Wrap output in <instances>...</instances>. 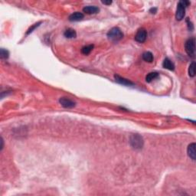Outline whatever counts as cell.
Returning <instances> with one entry per match:
<instances>
[{
    "instance_id": "obj_1",
    "label": "cell",
    "mask_w": 196,
    "mask_h": 196,
    "mask_svg": "<svg viewBox=\"0 0 196 196\" xmlns=\"http://www.w3.org/2000/svg\"><path fill=\"white\" fill-rule=\"evenodd\" d=\"M129 144L134 149H141L144 145V140L140 135L132 134L129 137Z\"/></svg>"
},
{
    "instance_id": "obj_2",
    "label": "cell",
    "mask_w": 196,
    "mask_h": 196,
    "mask_svg": "<svg viewBox=\"0 0 196 196\" xmlns=\"http://www.w3.org/2000/svg\"><path fill=\"white\" fill-rule=\"evenodd\" d=\"M107 38L110 41L113 42H117L124 38V34L119 28L114 27L111 29L107 33Z\"/></svg>"
},
{
    "instance_id": "obj_3",
    "label": "cell",
    "mask_w": 196,
    "mask_h": 196,
    "mask_svg": "<svg viewBox=\"0 0 196 196\" xmlns=\"http://www.w3.org/2000/svg\"><path fill=\"white\" fill-rule=\"evenodd\" d=\"M190 2L188 1H180L177 6V9H176V18L177 20L181 21L184 18L185 14V8L189 6Z\"/></svg>"
},
{
    "instance_id": "obj_4",
    "label": "cell",
    "mask_w": 196,
    "mask_h": 196,
    "mask_svg": "<svg viewBox=\"0 0 196 196\" xmlns=\"http://www.w3.org/2000/svg\"><path fill=\"white\" fill-rule=\"evenodd\" d=\"M185 51L189 57L194 58L195 55V39L194 38H190L185 44Z\"/></svg>"
},
{
    "instance_id": "obj_5",
    "label": "cell",
    "mask_w": 196,
    "mask_h": 196,
    "mask_svg": "<svg viewBox=\"0 0 196 196\" xmlns=\"http://www.w3.org/2000/svg\"><path fill=\"white\" fill-rule=\"evenodd\" d=\"M147 38V32L144 29H139L135 35V40L139 43H143Z\"/></svg>"
},
{
    "instance_id": "obj_6",
    "label": "cell",
    "mask_w": 196,
    "mask_h": 196,
    "mask_svg": "<svg viewBox=\"0 0 196 196\" xmlns=\"http://www.w3.org/2000/svg\"><path fill=\"white\" fill-rule=\"evenodd\" d=\"M59 102H60V104H61L62 107H64V108H73L76 105L75 102H74L71 99L67 97H61Z\"/></svg>"
},
{
    "instance_id": "obj_7",
    "label": "cell",
    "mask_w": 196,
    "mask_h": 196,
    "mask_svg": "<svg viewBox=\"0 0 196 196\" xmlns=\"http://www.w3.org/2000/svg\"><path fill=\"white\" fill-rule=\"evenodd\" d=\"M196 144L195 143H191L190 145H189L187 148V153L188 156L190 157L193 161H195L196 159Z\"/></svg>"
},
{
    "instance_id": "obj_8",
    "label": "cell",
    "mask_w": 196,
    "mask_h": 196,
    "mask_svg": "<svg viewBox=\"0 0 196 196\" xmlns=\"http://www.w3.org/2000/svg\"><path fill=\"white\" fill-rule=\"evenodd\" d=\"M114 78H115V80H116L117 83H119V84H123V85H125V86L133 85V82H131L130 80H127L126 78H122V77L119 76V75H115Z\"/></svg>"
},
{
    "instance_id": "obj_9",
    "label": "cell",
    "mask_w": 196,
    "mask_h": 196,
    "mask_svg": "<svg viewBox=\"0 0 196 196\" xmlns=\"http://www.w3.org/2000/svg\"><path fill=\"white\" fill-rule=\"evenodd\" d=\"M99 11H100L99 8L97 7V6H85V7L83 9V12L85 13H87V14H88V15L96 14V13H97Z\"/></svg>"
},
{
    "instance_id": "obj_10",
    "label": "cell",
    "mask_w": 196,
    "mask_h": 196,
    "mask_svg": "<svg viewBox=\"0 0 196 196\" xmlns=\"http://www.w3.org/2000/svg\"><path fill=\"white\" fill-rule=\"evenodd\" d=\"M84 18V14L79 12L73 13L69 16V20L71 22H78V21L82 20Z\"/></svg>"
},
{
    "instance_id": "obj_11",
    "label": "cell",
    "mask_w": 196,
    "mask_h": 196,
    "mask_svg": "<svg viewBox=\"0 0 196 196\" xmlns=\"http://www.w3.org/2000/svg\"><path fill=\"white\" fill-rule=\"evenodd\" d=\"M162 66H163L164 68L169 70V71H174L175 70L174 64H173V62L168 58H166L165 60L163 61Z\"/></svg>"
},
{
    "instance_id": "obj_12",
    "label": "cell",
    "mask_w": 196,
    "mask_h": 196,
    "mask_svg": "<svg viewBox=\"0 0 196 196\" xmlns=\"http://www.w3.org/2000/svg\"><path fill=\"white\" fill-rule=\"evenodd\" d=\"M64 37H66L67 38H76L77 33L74 29H68L64 31Z\"/></svg>"
},
{
    "instance_id": "obj_13",
    "label": "cell",
    "mask_w": 196,
    "mask_h": 196,
    "mask_svg": "<svg viewBox=\"0 0 196 196\" xmlns=\"http://www.w3.org/2000/svg\"><path fill=\"white\" fill-rule=\"evenodd\" d=\"M143 59L145 61L149 62V63H151V62L153 61V55L150 51H146V52H144L143 54Z\"/></svg>"
},
{
    "instance_id": "obj_14",
    "label": "cell",
    "mask_w": 196,
    "mask_h": 196,
    "mask_svg": "<svg viewBox=\"0 0 196 196\" xmlns=\"http://www.w3.org/2000/svg\"><path fill=\"white\" fill-rule=\"evenodd\" d=\"M159 77V74L157 72H150L146 77V81L148 83H150L151 81H153V80L156 79Z\"/></svg>"
},
{
    "instance_id": "obj_15",
    "label": "cell",
    "mask_w": 196,
    "mask_h": 196,
    "mask_svg": "<svg viewBox=\"0 0 196 196\" xmlns=\"http://www.w3.org/2000/svg\"><path fill=\"white\" fill-rule=\"evenodd\" d=\"M189 75L191 78L195 76V62L193 61L190 64L189 67Z\"/></svg>"
},
{
    "instance_id": "obj_16",
    "label": "cell",
    "mask_w": 196,
    "mask_h": 196,
    "mask_svg": "<svg viewBox=\"0 0 196 196\" xmlns=\"http://www.w3.org/2000/svg\"><path fill=\"white\" fill-rule=\"evenodd\" d=\"M94 48V45H87V46H84V47L82 48L81 49V52L82 54H84V55H89L90 53L91 52V51Z\"/></svg>"
},
{
    "instance_id": "obj_17",
    "label": "cell",
    "mask_w": 196,
    "mask_h": 196,
    "mask_svg": "<svg viewBox=\"0 0 196 196\" xmlns=\"http://www.w3.org/2000/svg\"><path fill=\"white\" fill-rule=\"evenodd\" d=\"M9 53L7 50L4 48H1L0 50V56H1V58L2 59H7L9 58Z\"/></svg>"
},
{
    "instance_id": "obj_18",
    "label": "cell",
    "mask_w": 196,
    "mask_h": 196,
    "mask_svg": "<svg viewBox=\"0 0 196 196\" xmlns=\"http://www.w3.org/2000/svg\"><path fill=\"white\" fill-rule=\"evenodd\" d=\"M40 24H41V22H38V23L34 24V25H33V26H31V27L29 28V30H28V31H27V32H26V34H27V35H29V34H30V33L32 32V31H34V30H35V29H36V28H38V26H40Z\"/></svg>"
},
{
    "instance_id": "obj_19",
    "label": "cell",
    "mask_w": 196,
    "mask_h": 196,
    "mask_svg": "<svg viewBox=\"0 0 196 196\" xmlns=\"http://www.w3.org/2000/svg\"><path fill=\"white\" fill-rule=\"evenodd\" d=\"M187 24H188V27H189V30H192L193 29V25L191 22H189V19H187Z\"/></svg>"
},
{
    "instance_id": "obj_20",
    "label": "cell",
    "mask_w": 196,
    "mask_h": 196,
    "mask_svg": "<svg viewBox=\"0 0 196 196\" xmlns=\"http://www.w3.org/2000/svg\"><path fill=\"white\" fill-rule=\"evenodd\" d=\"M102 3L105 4V5H110V4L112 3V1H108V2H107V1H104V2H102Z\"/></svg>"
},
{
    "instance_id": "obj_21",
    "label": "cell",
    "mask_w": 196,
    "mask_h": 196,
    "mask_svg": "<svg viewBox=\"0 0 196 196\" xmlns=\"http://www.w3.org/2000/svg\"><path fill=\"white\" fill-rule=\"evenodd\" d=\"M156 10H157V9H156V8H152V9H150V11H149V12H150L151 13H152V12H153V13H156Z\"/></svg>"
}]
</instances>
